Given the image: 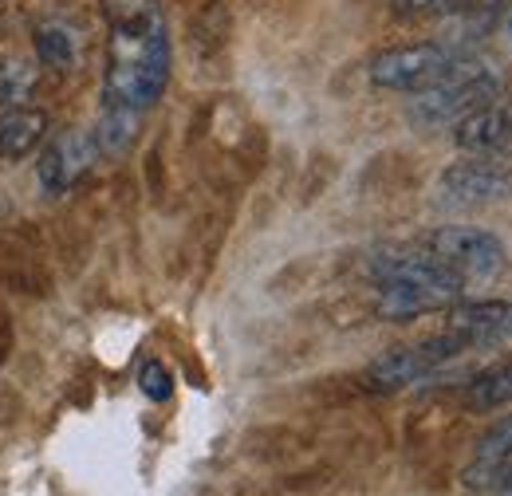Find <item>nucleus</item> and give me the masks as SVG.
Returning <instances> with one entry per match:
<instances>
[{"mask_svg": "<svg viewBox=\"0 0 512 496\" xmlns=\"http://www.w3.org/2000/svg\"><path fill=\"white\" fill-rule=\"evenodd\" d=\"M170 83V36L158 0H107V107L150 111Z\"/></svg>", "mask_w": 512, "mask_h": 496, "instance_id": "nucleus-1", "label": "nucleus"}, {"mask_svg": "<svg viewBox=\"0 0 512 496\" xmlns=\"http://www.w3.org/2000/svg\"><path fill=\"white\" fill-rule=\"evenodd\" d=\"M371 276H375V311L383 319H414V315L446 311L469 288L422 241L375 252Z\"/></svg>", "mask_w": 512, "mask_h": 496, "instance_id": "nucleus-2", "label": "nucleus"}, {"mask_svg": "<svg viewBox=\"0 0 512 496\" xmlns=\"http://www.w3.org/2000/svg\"><path fill=\"white\" fill-rule=\"evenodd\" d=\"M497 95H501V79L493 75V67L477 60H457L434 87H426L410 99V119L418 126L457 123L461 115L477 111L481 103H489Z\"/></svg>", "mask_w": 512, "mask_h": 496, "instance_id": "nucleus-3", "label": "nucleus"}, {"mask_svg": "<svg viewBox=\"0 0 512 496\" xmlns=\"http://www.w3.org/2000/svg\"><path fill=\"white\" fill-rule=\"evenodd\" d=\"M434 201L449 213L512 201V166L501 162L497 154H469L442 170L434 186Z\"/></svg>", "mask_w": 512, "mask_h": 496, "instance_id": "nucleus-4", "label": "nucleus"}, {"mask_svg": "<svg viewBox=\"0 0 512 496\" xmlns=\"http://www.w3.org/2000/svg\"><path fill=\"white\" fill-rule=\"evenodd\" d=\"M422 245L430 248L449 272H457L465 284L473 280H493L505 272L509 264V252L501 245V237L485 233V229H473V225H446V229H434L430 237H422Z\"/></svg>", "mask_w": 512, "mask_h": 496, "instance_id": "nucleus-5", "label": "nucleus"}, {"mask_svg": "<svg viewBox=\"0 0 512 496\" xmlns=\"http://www.w3.org/2000/svg\"><path fill=\"white\" fill-rule=\"evenodd\" d=\"M461 56H453L446 44H402V48H386L371 60V83L383 91H406L418 95L426 87H434Z\"/></svg>", "mask_w": 512, "mask_h": 496, "instance_id": "nucleus-6", "label": "nucleus"}, {"mask_svg": "<svg viewBox=\"0 0 512 496\" xmlns=\"http://www.w3.org/2000/svg\"><path fill=\"white\" fill-rule=\"evenodd\" d=\"M461 351H469V347H465L453 331H446V335H438V339H426V343H414V347H394V351H386L383 359L371 363L367 378H371L375 390H402V386H414V382L430 378L438 367H446L449 359H457Z\"/></svg>", "mask_w": 512, "mask_h": 496, "instance_id": "nucleus-7", "label": "nucleus"}, {"mask_svg": "<svg viewBox=\"0 0 512 496\" xmlns=\"http://www.w3.org/2000/svg\"><path fill=\"white\" fill-rule=\"evenodd\" d=\"M95 162H99V142L91 130H75V126L60 130L48 142V150L40 154V186H44V193L60 197V193L79 186Z\"/></svg>", "mask_w": 512, "mask_h": 496, "instance_id": "nucleus-8", "label": "nucleus"}, {"mask_svg": "<svg viewBox=\"0 0 512 496\" xmlns=\"http://www.w3.org/2000/svg\"><path fill=\"white\" fill-rule=\"evenodd\" d=\"M453 142L465 154H501L512 146V99L497 95L453 123Z\"/></svg>", "mask_w": 512, "mask_h": 496, "instance_id": "nucleus-9", "label": "nucleus"}, {"mask_svg": "<svg viewBox=\"0 0 512 496\" xmlns=\"http://www.w3.org/2000/svg\"><path fill=\"white\" fill-rule=\"evenodd\" d=\"M512 473V414H505L501 422H493L477 449L473 461L465 465V485L469 489H501V481Z\"/></svg>", "mask_w": 512, "mask_h": 496, "instance_id": "nucleus-10", "label": "nucleus"}, {"mask_svg": "<svg viewBox=\"0 0 512 496\" xmlns=\"http://www.w3.org/2000/svg\"><path fill=\"white\" fill-rule=\"evenodd\" d=\"M465 347H477V343H493L501 335H509V304H465V308L449 311V327Z\"/></svg>", "mask_w": 512, "mask_h": 496, "instance_id": "nucleus-11", "label": "nucleus"}, {"mask_svg": "<svg viewBox=\"0 0 512 496\" xmlns=\"http://www.w3.org/2000/svg\"><path fill=\"white\" fill-rule=\"evenodd\" d=\"M48 138V115L36 107H8L0 115V158L20 162Z\"/></svg>", "mask_w": 512, "mask_h": 496, "instance_id": "nucleus-12", "label": "nucleus"}, {"mask_svg": "<svg viewBox=\"0 0 512 496\" xmlns=\"http://www.w3.org/2000/svg\"><path fill=\"white\" fill-rule=\"evenodd\" d=\"M465 398H469L473 410H501V406H512V355L489 363L481 374H473Z\"/></svg>", "mask_w": 512, "mask_h": 496, "instance_id": "nucleus-13", "label": "nucleus"}, {"mask_svg": "<svg viewBox=\"0 0 512 496\" xmlns=\"http://www.w3.org/2000/svg\"><path fill=\"white\" fill-rule=\"evenodd\" d=\"M40 83V67L24 56L0 60V107H28L32 91Z\"/></svg>", "mask_w": 512, "mask_h": 496, "instance_id": "nucleus-14", "label": "nucleus"}, {"mask_svg": "<svg viewBox=\"0 0 512 496\" xmlns=\"http://www.w3.org/2000/svg\"><path fill=\"white\" fill-rule=\"evenodd\" d=\"M36 56L40 63H48L52 71H71L75 67V36H71V28L60 24V20H44V24H36Z\"/></svg>", "mask_w": 512, "mask_h": 496, "instance_id": "nucleus-15", "label": "nucleus"}, {"mask_svg": "<svg viewBox=\"0 0 512 496\" xmlns=\"http://www.w3.org/2000/svg\"><path fill=\"white\" fill-rule=\"evenodd\" d=\"M473 0H394L398 16H453L465 12Z\"/></svg>", "mask_w": 512, "mask_h": 496, "instance_id": "nucleus-16", "label": "nucleus"}, {"mask_svg": "<svg viewBox=\"0 0 512 496\" xmlns=\"http://www.w3.org/2000/svg\"><path fill=\"white\" fill-rule=\"evenodd\" d=\"M138 386H142V394L146 398H154V402H166L170 394H174V378L170 371L162 367V363H142V371H138Z\"/></svg>", "mask_w": 512, "mask_h": 496, "instance_id": "nucleus-17", "label": "nucleus"}, {"mask_svg": "<svg viewBox=\"0 0 512 496\" xmlns=\"http://www.w3.org/2000/svg\"><path fill=\"white\" fill-rule=\"evenodd\" d=\"M501 496H512V473L505 477V481H501Z\"/></svg>", "mask_w": 512, "mask_h": 496, "instance_id": "nucleus-18", "label": "nucleus"}, {"mask_svg": "<svg viewBox=\"0 0 512 496\" xmlns=\"http://www.w3.org/2000/svg\"><path fill=\"white\" fill-rule=\"evenodd\" d=\"M509 335H512V300H509Z\"/></svg>", "mask_w": 512, "mask_h": 496, "instance_id": "nucleus-19", "label": "nucleus"}, {"mask_svg": "<svg viewBox=\"0 0 512 496\" xmlns=\"http://www.w3.org/2000/svg\"><path fill=\"white\" fill-rule=\"evenodd\" d=\"M509 36H512V16H509Z\"/></svg>", "mask_w": 512, "mask_h": 496, "instance_id": "nucleus-20", "label": "nucleus"}]
</instances>
